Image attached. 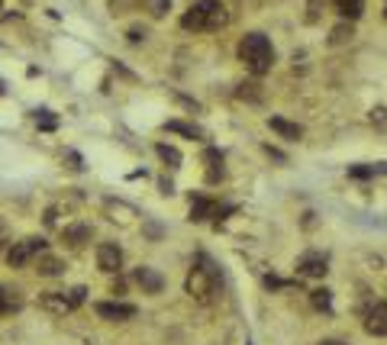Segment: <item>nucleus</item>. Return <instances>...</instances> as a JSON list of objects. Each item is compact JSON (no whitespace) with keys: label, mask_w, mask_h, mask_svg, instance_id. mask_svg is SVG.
<instances>
[{"label":"nucleus","mask_w":387,"mask_h":345,"mask_svg":"<svg viewBox=\"0 0 387 345\" xmlns=\"http://www.w3.org/2000/svg\"><path fill=\"white\" fill-rule=\"evenodd\" d=\"M36 265H39V274H45V278H55V274H61V261L59 258H52V255H39V261H36Z\"/></svg>","instance_id":"nucleus-19"},{"label":"nucleus","mask_w":387,"mask_h":345,"mask_svg":"<svg viewBox=\"0 0 387 345\" xmlns=\"http://www.w3.org/2000/svg\"><path fill=\"white\" fill-rule=\"evenodd\" d=\"M0 7H3V3H0Z\"/></svg>","instance_id":"nucleus-27"},{"label":"nucleus","mask_w":387,"mask_h":345,"mask_svg":"<svg viewBox=\"0 0 387 345\" xmlns=\"http://www.w3.org/2000/svg\"><path fill=\"white\" fill-rule=\"evenodd\" d=\"M213 213H217V203H213L210 197H200V194L191 197V219L194 223H200V219L213 216Z\"/></svg>","instance_id":"nucleus-12"},{"label":"nucleus","mask_w":387,"mask_h":345,"mask_svg":"<svg viewBox=\"0 0 387 345\" xmlns=\"http://www.w3.org/2000/svg\"><path fill=\"white\" fill-rule=\"evenodd\" d=\"M85 287H75V291H68V294H61V291H49V294L39 297V307L49 313H55V316H65V313L78 310L81 303H85Z\"/></svg>","instance_id":"nucleus-4"},{"label":"nucleus","mask_w":387,"mask_h":345,"mask_svg":"<svg viewBox=\"0 0 387 345\" xmlns=\"http://www.w3.org/2000/svg\"><path fill=\"white\" fill-rule=\"evenodd\" d=\"M168 7H171V0H152V13H155V17H165Z\"/></svg>","instance_id":"nucleus-23"},{"label":"nucleus","mask_w":387,"mask_h":345,"mask_svg":"<svg viewBox=\"0 0 387 345\" xmlns=\"http://www.w3.org/2000/svg\"><path fill=\"white\" fill-rule=\"evenodd\" d=\"M203 161H207V181L217 184L219 177H223V152L219 149H207L203 152Z\"/></svg>","instance_id":"nucleus-11"},{"label":"nucleus","mask_w":387,"mask_h":345,"mask_svg":"<svg viewBox=\"0 0 387 345\" xmlns=\"http://www.w3.org/2000/svg\"><path fill=\"white\" fill-rule=\"evenodd\" d=\"M61 239H65L68 245H81V242H87V239H91V226H85V223H78V226H65Z\"/></svg>","instance_id":"nucleus-15"},{"label":"nucleus","mask_w":387,"mask_h":345,"mask_svg":"<svg viewBox=\"0 0 387 345\" xmlns=\"http://www.w3.org/2000/svg\"><path fill=\"white\" fill-rule=\"evenodd\" d=\"M326 255H320V252H307V255H300V261H297V274L300 278H323L326 274Z\"/></svg>","instance_id":"nucleus-8"},{"label":"nucleus","mask_w":387,"mask_h":345,"mask_svg":"<svg viewBox=\"0 0 387 345\" xmlns=\"http://www.w3.org/2000/svg\"><path fill=\"white\" fill-rule=\"evenodd\" d=\"M365 332L368 336H387V303H374L365 313Z\"/></svg>","instance_id":"nucleus-9"},{"label":"nucleus","mask_w":387,"mask_h":345,"mask_svg":"<svg viewBox=\"0 0 387 345\" xmlns=\"http://www.w3.org/2000/svg\"><path fill=\"white\" fill-rule=\"evenodd\" d=\"M316 345H345V342H339V339H323V342H316Z\"/></svg>","instance_id":"nucleus-26"},{"label":"nucleus","mask_w":387,"mask_h":345,"mask_svg":"<svg viewBox=\"0 0 387 345\" xmlns=\"http://www.w3.org/2000/svg\"><path fill=\"white\" fill-rule=\"evenodd\" d=\"M165 129H168V133H181V135H187V139H203L200 129L191 126V123H181V119H168V123H165Z\"/></svg>","instance_id":"nucleus-18"},{"label":"nucleus","mask_w":387,"mask_h":345,"mask_svg":"<svg viewBox=\"0 0 387 345\" xmlns=\"http://www.w3.org/2000/svg\"><path fill=\"white\" fill-rule=\"evenodd\" d=\"M36 123H39V129H45V133H52V129L59 126V119L52 117L49 110H39V113H36Z\"/></svg>","instance_id":"nucleus-21"},{"label":"nucleus","mask_w":387,"mask_h":345,"mask_svg":"<svg viewBox=\"0 0 387 345\" xmlns=\"http://www.w3.org/2000/svg\"><path fill=\"white\" fill-rule=\"evenodd\" d=\"M336 10L345 20H358L365 10V0H336Z\"/></svg>","instance_id":"nucleus-16"},{"label":"nucleus","mask_w":387,"mask_h":345,"mask_svg":"<svg viewBox=\"0 0 387 345\" xmlns=\"http://www.w3.org/2000/svg\"><path fill=\"white\" fill-rule=\"evenodd\" d=\"M133 278H136V284L143 287L145 294H161V287H165V278H161L155 268H145V265H143V268H136Z\"/></svg>","instance_id":"nucleus-10"},{"label":"nucleus","mask_w":387,"mask_h":345,"mask_svg":"<svg viewBox=\"0 0 387 345\" xmlns=\"http://www.w3.org/2000/svg\"><path fill=\"white\" fill-rule=\"evenodd\" d=\"M384 17H387V13H384Z\"/></svg>","instance_id":"nucleus-28"},{"label":"nucleus","mask_w":387,"mask_h":345,"mask_svg":"<svg viewBox=\"0 0 387 345\" xmlns=\"http://www.w3.org/2000/svg\"><path fill=\"white\" fill-rule=\"evenodd\" d=\"M239 59H242V65L252 71V75H268L271 65H275V45H271L268 36L261 33H249L239 43Z\"/></svg>","instance_id":"nucleus-3"},{"label":"nucleus","mask_w":387,"mask_h":345,"mask_svg":"<svg viewBox=\"0 0 387 345\" xmlns=\"http://www.w3.org/2000/svg\"><path fill=\"white\" fill-rule=\"evenodd\" d=\"M226 23H229V13L219 0H197L181 17V26L191 29V33H213V29H223Z\"/></svg>","instance_id":"nucleus-2"},{"label":"nucleus","mask_w":387,"mask_h":345,"mask_svg":"<svg viewBox=\"0 0 387 345\" xmlns=\"http://www.w3.org/2000/svg\"><path fill=\"white\" fill-rule=\"evenodd\" d=\"M101 320H110V323H123V320H133L136 316V307L133 303H119V300H103L94 307Z\"/></svg>","instance_id":"nucleus-6"},{"label":"nucleus","mask_w":387,"mask_h":345,"mask_svg":"<svg viewBox=\"0 0 387 345\" xmlns=\"http://www.w3.org/2000/svg\"><path fill=\"white\" fill-rule=\"evenodd\" d=\"M7 236H10V229H7V223L0 219V249H3V242H7Z\"/></svg>","instance_id":"nucleus-25"},{"label":"nucleus","mask_w":387,"mask_h":345,"mask_svg":"<svg viewBox=\"0 0 387 345\" xmlns=\"http://www.w3.org/2000/svg\"><path fill=\"white\" fill-rule=\"evenodd\" d=\"M184 291L194 297V300L200 303H213L219 294V271L217 265H213L210 255H197V265L191 268V274H187L184 281Z\"/></svg>","instance_id":"nucleus-1"},{"label":"nucleus","mask_w":387,"mask_h":345,"mask_svg":"<svg viewBox=\"0 0 387 345\" xmlns=\"http://www.w3.org/2000/svg\"><path fill=\"white\" fill-rule=\"evenodd\" d=\"M268 126L275 129L281 139H287V142H297V139L303 135V129L297 126V123H287V119H281V117H271V119H268Z\"/></svg>","instance_id":"nucleus-13"},{"label":"nucleus","mask_w":387,"mask_h":345,"mask_svg":"<svg viewBox=\"0 0 387 345\" xmlns=\"http://www.w3.org/2000/svg\"><path fill=\"white\" fill-rule=\"evenodd\" d=\"M155 152H159V159L168 165V168H181V152L175 149V145H165V142H159L155 145Z\"/></svg>","instance_id":"nucleus-17"},{"label":"nucleus","mask_w":387,"mask_h":345,"mask_svg":"<svg viewBox=\"0 0 387 345\" xmlns=\"http://www.w3.org/2000/svg\"><path fill=\"white\" fill-rule=\"evenodd\" d=\"M43 252H45V239L26 236V239H20V242H13V249L7 252V261H10V268H23L26 261L39 258Z\"/></svg>","instance_id":"nucleus-5"},{"label":"nucleus","mask_w":387,"mask_h":345,"mask_svg":"<svg viewBox=\"0 0 387 345\" xmlns=\"http://www.w3.org/2000/svg\"><path fill=\"white\" fill-rule=\"evenodd\" d=\"M345 39H352V26H336V29H333V39H329V43L339 45V43H345Z\"/></svg>","instance_id":"nucleus-22"},{"label":"nucleus","mask_w":387,"mask_h":345,"mask_svg":"<svg viewBox=\"0 0 387 345\" xmlns=\"http://www.w3.org/2000/svg\"><path fill=\"white\" fill-rule=\"evenodd\" d=\"M97 268L107 271V274H117V271L123 268V252H119L117 242L97 245Z\"/></svg>","instance_id":"nucleus-7"},{"label":"nucleus","mask_w":387,"mask_h":345,"mask_svg":"<svg viewBox=\"0 0 387 345\" xmlns=\"http://www.w3.org/2000/svg\"><path fill=\"white\" fill-rule=\"evenodd\" d=\"M23 307V297L17 291H10V287L0 284V316H7V313H17Z\"/></svg>","instance_id":"nucleus-14"},{"label":"nucleus","mask_w":387,"mask_h":345,"mask_svg":"<svg viewBox=\"0 0 387 345\" xmlns=\"http://www.w3.org/2000/svg\"><path fill=\"white\" fill-rule=\"evenodd\" d=\"M136 0H110V10H113V13H123V10L126 7H133Z\"/></svg>","instance_id":"nucleus-24"},{"label":"nucleus","mask_w":387,"mask_h":345,"mask_svg":"<svg viewBox=\"0 0 387 345\" xmlns=\"http://www.w3.org/2000/svg\"><path fill=\"white\" fill-rule=\"evenodd\" d=\"M310 300H313V307H316V310H333V294H329L326 287H320V291H313L310 294Z\"/></svg>","instance_id":"nucleus-20"}]
</instances>
